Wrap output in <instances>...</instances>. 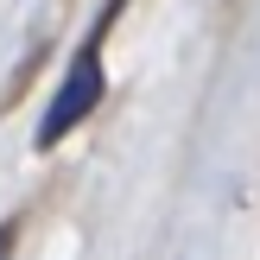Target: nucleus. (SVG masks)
Segmentation results:
<instances>
[{
	"instance_id": "2",
	"label": "nucleus",
	"mask_w": 260,
	"mask_h": 260,
	"mask_svg": "<svg viewBox=\"0 0 260 260\" xmlns=\"http://www.w3.org/2000/svg\"><path fill=\"white\" fill-rule=\"evenodd\" d=\"M13 248H19V222H0V260H13Z\"/></svg>"
},
{
	"instance_id": "1",
	"label": "nucleus",
	"mask_w": 260,
	"mask_h": 260,
	"mask_svg": "<svg viewBox=\"0 0 260 260\" xmlns=\"http://www.w3.org/2000/svg\"><path fill=\"white\" fill-rule=\"evenodd\" d=\"M114 25V7L102 13V25L89 32V45L70 57V70H63V89L51 95L45 121H38V146H57L63 134H76V127L89 121V114L102 108V95H108V70H102V32Z\"/></svg>"
}]
</instances>
